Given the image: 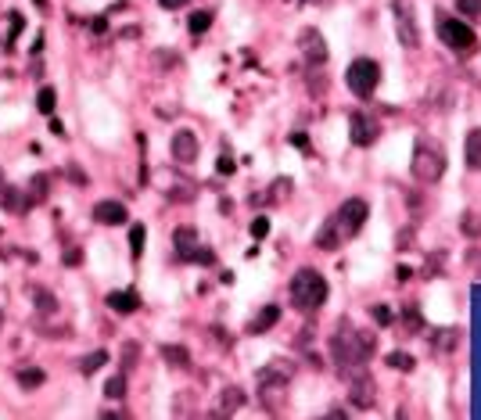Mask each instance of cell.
<instances>
[{"mask_svg":"<svg viewBox=\"0 0 481 420\" xmlns=\"http://www.w3.org/2000/svg\"><path fill=\"white\" fill-rule=\"evenodd\" d=\"M463 154H467V165L481 173V126L467 133V144H463Z\"/></svg>","mask_w":481,"mask_h":420,"instance_id":"cell-19","label":"cell"},{"mask_svg":"<svg viewBox=\"0 0 481 420\" xmlns=\"http://www.w3.org/2000/svg\"><path fill=\"white\" fill-rule=\"evenodd\" d=\"M47 191H51V176H43V173H36L33 180H29V201H33V205H43L47 201Z\"/></svg>","mask_w":481,"mask_h":420,"instance_id":"cell-23","label":"cell"},{"mask_svg":"<svg viewBox=\"0 0 481 420\" xmlns=\"http://www.w3.org/2000/svg\"><path fill=\"white\" fill-rule=\"evenodd\" d=\"M162 360L169 366H176V370H187L190 366V352L183 345H162Z\"/></svg>","mask_w":481,"mask_h":420,"instance_id":"cell-22","label":"cell"},{"mask_svg":"<svg viewBox=\"0 0 481 420\" xmlns=\"http://www.w3.org/2000/svg\"><path fill=\"white\" fill-rule=\"evenodd\" d=\"M108 309H115V313H137L140 309V299H137V291H111L108 294Z\"/></svg>","mask_w":481,"mask_h":420,"instance_id":"cell-15","label":"cell"},{"mask_svg":"<svg viewBox=\"0 0 481 420\" xmlns=\"http://www.w3.org/2000/svg\"><path fill=\"white\" fill-rule=\"evenodd\" d=\"M0 327H4V313H0Z\"/></svg>","mask_w":481,"mask_h":420,"instance_id":"cell-49","label":"cell"},{"mask_svg":"<svg viewBox=\"0 0 481 420\" xmlns=\"http://www.w3.org/2000/svg\"><path fill=\"white\" fill-rule=\"evenodd\" d=\"M410 277H413L410 266H399V270H395V280H399V284H403V280H410Z\"/></svg>","mask_w":481,"mask_h":420,"instance_id":"cell-44","label":"cell"},{"mask_svg":"<svg viewBox=\"0 0 481 420\" xmlns=\"http://www.w3.org/2000/svg\"><path fill=\"white\" fill-rule=\"evenodd\" d=\"M410 169H413V176L421 180V183H438L442 173H445V154H442V148L435 144V140H427V137H416Z\"/></svg>","mask_w":481,"mask_h":420,"instance_id":"cell-3","label":"cell"},{"mask_svg":"<svg viewBox=\"0 0 481 420\" xmlns=\"http://www.w3.org/2000/svg\"><path fill=\"white\" fill-rule=\"evenodd\" d=\"M144 244H148V230H144L140 223L130 230V255H133V262L144 255Z\"/></svg>","mask_w":481,"mask_h":420,"instance_id":"cell-30","label":"cell"},{"mask_svg":"<svg viewBox=\"0 0 481 420\" xmlns=\"http://www.w3.org/2000/svg\"><path fill=\"white\" fill-rule=\"evenodd\" d=\"M392 14H395V33H399V43L403 47H421V29L413 22V8L406 0H392Z\"/></svg>","mask_w":481,"mask_h":420,"instance_id":"cell-8","label":"cell"},{"mask_svg":"<svg viewBox=\"0 0 481 420\" xmlns=\"http://www.w3.org/2000/svg\"><path fill=\"white\" fill-rule=\"evenodd\" d=\"M277 320H280V305H266L262 313H259V316H255V320L248 323V334H266V331H269V327H273Z\"/></svg>","mask_w":481,"mask_h":420,"instance_id":"cell-17","label":"cell"},{"mask_svg":"<svg viewBox=\"0 0 481 420\" xmlns=\"http://www.w3.org/2000/svg\"><path fill=\"white\" fill-rule=\"evenodd\" d=\"M388 366H392V370H403V373H410V370L416 366V360H413L410 352H388Z\"/></svg>","mask_w":481,"mask_h":420,"instance_id":"cell-32","label":"cell"},{"mask_svg":"<svg viewBox=\"0 0 481 420\" xmlns=\"http://www.w3.org/2000/svg\"><path fill=\"white\" fill-rule=\"evenodd\" d=\"M122 370H133V363H137V345H133V341H126V349H122Z\"/></svg>","mask_w":481,"mask_h":420,"instance_id":"cell-41","label":"cell"},{"mask_svg":"<svg viewBox=\"0 0 481 420\" xmlns=\"http://www.w3.org/2000/svg\"><path fill=\"white\" fill-rule=\"evenodd\" d=\"M104 395H108V399H122V395H126V373H115V377H108Z\"/></svg>","mask_w":481,"mask_h":420,"instance_id":"cell-33","label":"cell"},{"mask_svg":"<svg viewBox=\"0 0 481 420\" xmlns=\"http://www.w3.org/2000/svg\"><path fill=\"white\" fill-rule=\"evenodd\" d=\"M90 29H93V33H104V19H101V14H98V19H90Z\"/></svg>","mask_w":481,"mask_h":420,"instance_id":"cell-46","label":"cell"},{"mask_svg":"<svg viewBox=\"0 0 481 420\" xmlns=\"http://www.w3.org/2000/svg\"><path fill=\"white\" fill-rule=\"evenodd\" d=\"M348 137L356 148H370L374 140L381 137V122L370 112H352L348 115Z\"/></svg>","mask_w":481,"mask_h":420,"instance_id":"cell-9","label":"cell"},{"mask_svg":"<svg viewBox=\"0 0 481 420\" xmlns=\"http://www.w3.org/2000/svg\"><path fill=\"white\" fill-rule=\"evenodd\" d=\"M65 262H69V266H79V248H69V252H65Z\"/></svg>","mask_w":481,"mask_h":420,"instance_id":"cell-45","label":"cell"},{"mask_svg":"<svg viewBox=\"0 0 481 420\" xmlns=\"http://www.w3.org/2000/svg\"><path fill=\"white\" fill-rule=\"evenodd\" d=\"M240 406H245V392H240V388H223V395H219V417H230V413H237Z\"/></svg>","mask_w":481,"mask_h":420,"instance_id":"cell-16","label":"cell"},{"mask_svg":"<svg viewBox=\"0 0 481 420\" xmlns=\"http://www.w3.org/2000/svg\"><path fill=\"white\" fill-rule=\"evenodd\" d=\"M345 83L356 97H374V90L381 86V65L374 58H356L345 72Z\"/></svg>","mask_w":481,"mask_h":420,"instance_id":"cell-5","label":"cell"},{"mask_svg":"<svg viewBox=\"0 0 481 420\" xmlns=\"http://www.w3.org/2000/svg\"><path fill=\"white\" fill-rule=\"evenodd\" d=\"M33 201H29V194L22 191V187H8V183H0V209L4 212H14V215H22Z\"/></svg>","mask_w":481,"mask_h":420,"instance_id":"cell-13","label":"cell"},{"mask_svg":"<svg viewBox=\"0 0 481 420\" xmlns=\"http://www.w3.org/2000/svg\"><path fill=\"white\" fill-rule=\"evenodd\" d=\"M370 316H374V323H377V327H388V323L395 320L388 305H374V309H370Z\"/></svg>","mask_w":481,"mask_h":420,"instance_id":"cell-39","label":"cell"},{"mask_svg":"<svg viewBox=\"0 0 481 420\" xmlns=\"http://www.w3.org/2000/svg\"><path fill=\"white\" fill-rule=\"evenodd\" d=\"M166 11H176V8H183V4H190V0H158Z\"/></svg>","mask_w":481,"mask_h":420,"instance_id":"cell-42","label":"cell"},{"mask_svg":"<svg viewBox=\"0 0 481 420\" xmlns=\"http://www.w3.org/2000/svg\"><path fill=\"white\" fill-rule=\"evenodd\" d=\"M403 327H406V331H421V327H424L421 309H416V305H406L403 309Z\"/></svg>","mask_w":481,"mask_h":420,"instance_id":"cell-34","label":"cell"},{"mask_svg":"<svg viewBox=\"0 0 481 420\" xmlns=\"http://www.w3.org/2000/svg\"><path fill=\"white\" fill-rule=\"evenodd\" d=\"M33 302H36V313L47 320V316H58V299H54V294L51 291H43V288H33Z\"/></svg>","mask_w":481,"mask_h":420,"instance_id":"cell-18","label":"cell"},{"mask_svg":"<svg viewBox=\"0 0 481 420\" xmlns=\"http://www.w3.org/2000/svg\"><path fill=\"white\" fill-rule=\"evenodd\" d=\"M208 25H212V11H194V14L187 19L190 36H201V33H208Z\"/></svg>","mask_w":481,"mask_h":420,"instance_id":"cell-29","label":"cell"},{"mask_svg":"<svg viewBox=\"0 0 481 420\" xmlns=\"http://www.w3.org/2000/svg\"><path fill=\"white\" fill-rule=\"evenodd\" d=\"M291 144L306 151V148H309V140H306V133H291Z\"/></svg>","mask_w":481,"mask_h":420,"instance_id":"cell-43","label":"cell"},{"mask_svg":"<svg viewBox=\"0 0 481 420\" xmlns=\"http://www.w3.org/2000/svg\"><path fill=\"white\" fill-rule=\"evenodd\" d=\"M427 341H431L438 352H453V349L460 345V334H456V331H445V327H442V331H431Z\"/></svg>","mask_w":481,"mask_h":420,"instance_id":"cell-26","label":"cell"},{"mask_svg":"<svg viewBox=\"0 0 481 420\" xmlns=\"http://www.w3.org/2000/svg\"><path fill=\"white\" fill-rule=\"evenodd\" d=\"M126 220H130V212H126L122 201H98L93 205V223L101 226H122Z\"/></svg>","mask_w":481,"mask_h":420,"instance_id":"cell-12","label":"cell"},{"mask_svg":"<svg viewBox=\"0 0 481 420\" xmlns=\"http://www.w3.org/2000/svg\"><path fill=\"white\" fill-rule=\"evenodd\" d=\"M456 11L463 19H474V14H481V0H456Z\"/></svg>","mask_w":481,"mask_h":420,"instance_id":"cell-38","label":"cell"},{"mask_svg":"<svg viewBox=\"0 0 481 420\" xmlns=\"http://www.w3.org/2000/svg\"><path fill=\"white\" fill-rule=\"evenodd\" d=\"M169 151H172V159L180 162V165H190L198 159V137L190 133V130H176L172 137H169Z\"/></svg>","mask_w":481,"mask_h":420,"instance_id":"cell-11","label":"cell"},{"mask_svg":"<svg viewBox=\"0 0 481 420\" xmlns=\"http://www.w3.org/2000/svg\"><path fill=\"white\" fill-rule=\"evenodd\" d=\"M295 4H327V0H295Z\"/></svg>","mask_w":481,"mask_h":420,"instance_id":"cell-48","label":"cell"},{"mask_svg":"<svg viewBox=\"0 0 481 420\" xmlns=\"http://www.w3.org/2000/svg\"><path fill=\"white\" fill-rule=\"evenodd\" d=\"M14 381H19L22 388H40L43 381H47V373L40 370V366H19V370H14Z\"/></svg>","mask_w":481,"mask_h":420,"instance_id":"cell-20","label":"cell"},{"mask_svg":"<svg viewBox=\"0 0 481 420\" xmlns=\"http://www.w3.org/2000/svg\"><path fill=\"white\" fill-rule=\"evenodd\" d=\"M438 36H442V43L449 47V51H456L460 58H471V54L478 51L474 29H471L467 22L453 19V14H445V11H438Z\"/></svg>","mask_w":481,"mask_h":420,"instance_id":"cell-4","label":"cell"},{"mask_svg":"<svg viewBox=\"0 0 481 420\" xmlns=\"http://www.w3.org/2000/svg\"><path fill=\"white\" fill-rule=\"evenodd\" d=\"M190 262H201V266H216V252L212 248H194V252H190Z\"/></svg>","mask_w":481,"mask_h":420,"instance_id":"cell-35","label":"cell"},{"mask_svg":"<svg viewBox=\"0 0 481 420\" xmlns=\"http://www.w3.org/2000/svg\"><path fill=\"white\" fill-rule=\"evenodd\" d=\"M291 377H295V363H284V360H273L269 366H262V373H259L262 384H287Z\"/></svg>","mask_w":481,"mask_h":420,"instance_id":"cell-14","label":"cell"},{"mask_svg":"<svg viewBox=\"0 0 481 420\" xmlns=\"http://www.w3.org/2000/svg\"><path fill=\"white\" fill-rule=\"evenodd\" d=\"M377 352V338L370 331H356L352 327V320H338V327H334L331 334V355L334 363L342 366V373L356 370V366H366V360Z\"/></svg>","mask_w":481,"mask_h":420,"instance_id":"cell-1","label":"cell"},{"mask_svg":"<svg viewBox=\"0 0 481 420\" xmlns=\"http://www.w3.org/2000/svg\"><path fill=\"white\" fill-rule=\"evenodd\" d=\"M8 22H11V36H8V47H14V40H19L22 25H25V19H22L19 11H11V14H8Z\"/></svg>","mask_w":481,"mask_h":420,"instance_id":"cell-37","label":"cell"},{"mask_svg":"<svg viewBox=\"0 0 481 420\" xmlns=\"http://www.w3.org/2000/svg\"><path fill=\"white\" fill-rule=\"evenodd\" d=\"M104 363H108V352L98 349V352H90V355H83V360H79V373H83V377H90V373H98Z\"/></svg>","mask_w":481,"mask_h":420,"instance_id":"cell-27","label":"cell"},{"mask_svg":"<svg viewBox=\"0 0 481 420\" xmlns=\"http://www.w3.org/2000/svg\"><path fill=\"white\" fill-rule=\"evenodd\" d=\"M298 51H302V58H306V65H324L327 61V40H324V33L320 29H313V25H306L298 33Z\"/></svg>","mask_w":481,"mask_h":420,"instance_id":"cell-10","label":"cell"},{"mask_svg":"<svg viewBox=\"0 0 481 420\" xmlns=\"http://www.w3.org/2000/svg\"><path fill=\"white\" fill-rule=\"evenodd\" d=\"M338 244H342V233H338V226H334V220H327L324 226H320V233H316V248H327V252H334Z\"/></svg>","mask_w":481,"mask_h":420,"instance_id":"cell-21","label":"cell"},{"mask_svg":"<svg viewBox=\"0 0 481 420\" xmlns=\"http://www.w3.org/2000/svg\"><path fill=\"white\" fill-rule=\"evenodd\" d=\"M54 104H58V93L51 90V86H43L40 93H36V108L43 115H54Z\"/></svg>","mask_w":481,"mask_h":420,"instance_id":"cell-31","label":"cell"},{"mask_svg":"<svg viewBox=\"0 0 481 420\" xmlns=\"http://www.w3.org/2000/svg\"><path fill=\"white\" fill-rule=\"evenodd\" d=\"M460 233H467V237H481V212L478 209H467L460 215Z\"/></svg>","mask_w":481,"mask_h":420,"instance_id":"cell-28","label":"cell"},{"mask_svg":"<svg viewBox=\"0 0 481 420\" xmlns=\"http://www.w3.org/2000/svg\"><path fill=\"white\" fill-rule=\"evenodd\" d=\"M248 230H251V237H255V241H262V237H269V220H266V215H255Z\"/></svg>","mask_w":481,"mask_h":420,"instance_id":"cell-36","label":"cell"},{"mask_svg":"<svg viewBox=\"0 0 481 420\" xmlns=\"http://www.w3.org/2000/svg\"><path fill=\"white\" fill-rule=\"evenodd\" d=\"M284 191H291V180H284V176H280V180H273V187H269L262 198L255 194V198H251V205H273V201L284 198Z\"/></svg>","mask_w":481,"mask_h":420,"instance_id":"cell-24","label":"cell"},{"mask_svg":"<svg viewBox=\"0 0 481 420\" xmlns=\"http://www.w3.org/2000/svg\"><path fill=\"white\" fill-rule=\"evenodd\" d=\"M342 377H345V373H342ZM348 399H352V406H356V410H370L374 406L377 388H374V377L366 373V366L348 370Z\"/></svg>","mask_w":481,"mask_h":420,"instance_id":"cell-7","label":"cell"},{"mask_svg":"<svg viewBox=\"0 0 481 420\" xmlns=\"http://www.w3.org/2000/svg\"><path fill=\"white\" fill-rule=\"evenodd\" d=\"M0 183H4V173H0Z\"/></svg>","mask_w":481,"mask_h":420,"instance_id":"cell-50","label":"cell"},{"mask_svg":"<svg viewBox=\"0 0 481 420\" xmlns=\"http://www.w3.org/2000/svg\"><path fill=\"white\" fill-rule=\"evenodd\" d=\"M291 302L302 309V313H313V309H320L327 302V280L324 273H316V270H298L295 280H291Z\"/></svg>","mask_w":481,"mask_h":420,"instance_id":"cell-2","label":"cell"},{"mask_svg":"<svg viewBox=\"0 0 481 420\" xmlns=\"http://www.w3.org/2000/svg\"><path fill=\"white\" fill-rule=\"evenodd\" d=\"M366 201L363 198H348L345 205L338 209V215H334V226H338V233H342V241H348V237H356V233L363 230V223H366Z\"/></svg>","mask_w":481,"mask_h":420,"instance_id":"cell-6","label":"cell"},{"mask_svg":"<svg viewBox=\"0 0 481 420\" xmlns=\"http://www.w3.org/2000/svg\"><path fill=\"white\" fill-rule=\"evenodd\" d=\"M234 169H237V165H234V154H219V162H216V173H219V176H230Z\"/></svg>","mask_w":481,"mask_h":420,"instance_id":"cell-40","label":"cell"},{"mask_svg":"<svg viewBox=\"0 0 481 420\" xmlns=\"http://www.w3.org/2000/svg\"><path fill=\"white\" fill-rule=\"evenodd\" d=\"M176 252H180V259H187L190 262V252H194V248H198V237H194V230H190V226H183V230H176Z\"/></svg>","mask_w":481,"mask_h":420,"instance_id":"cell-25","label":"cell"},{"mask_svg":"<svg viewBox=\"0 0 481 420\" xmlns=\"http://www.w3.org/2000/svg\"><path fill=\"white\" fill-rule=\"evenodd\" d=\"M51 133H54V137H65V126H61L58 119H51Z\"/></svg>","mask_w":481,"mask_h":420,"instance_id":"cell-47","label":"cell"}]
</instances>
